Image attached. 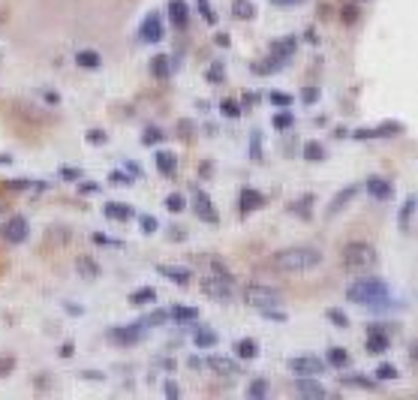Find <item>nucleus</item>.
<instances>
[{
	"mask_svg": "<svg viewBox=\"0 0 418 400\" xmlns=\"http://www.w3.org/2000/svg\"><path fill=\"white\" fill-rule=\"evenodd\" d=\"M193 343H196V349H211V347H217V334L211 328H199L193 334Z\"/></svg>",
	"mask_w": 418,
	"mask_h": 400,
	"instance_id": "nucleus-30",
	"label": "nucleus"
},
{
	"mask_svg": "<svg viewBox=\"0 0 418 400\" xmlns=\"http://www.w3.org/2000/svg\"><path fill=\"white\" fill-rule=\"evenodd\" d=\"M27 235H31V223H27L24 217H9V220L0 226V238L6 244H22V241H27Z\"/></svg>",
	"mask_w": 418,
	"mask_h": 400,
	"instance_id": "nucleus-5",
	"label": "nucleus"
},
{
	"mask_svg": "<svg viewBox=\"0 0 418 400\" xmlns=\"http://www.w3.org/2000/svg\"><path fill=\"white\" fill-rule=\"evenodd\" d=\"M72 352H76V347H72V343H63V347H60V358H69Z\"/></svg>",
	"mask_w": 418,
	"mask_h": 400,
	"instance_id": "nucleus-57",
	"label": "nucleus"
},
{
	"mask_svg": "<svg viewBox=\"0 0 418 400\" xmlns=\"http://www.w3.org/2000/svg\"><path fill=\"white\" fill-rule=\"evenodd\" d=\"M349 304H365V307H379L388 298V283L379 277H361L346 289Z\"/></svg>",
	"mask_w": 418,
	"mask_h": 400,
	"instance_id": "nucleus-2",
	"label": "nucleus"
},
{
	"mask_svg": "<svg viewBox=\"0 0 418 400\" xmlns=\"http://www.w3.org/2000/svg\"><path fill=\"white\" fill-rule=\"evenodd\" d=\"M295 49H298V40H295V36H283V40H274V42H271V58H277L280 63H286V60L295 54Z\"/></svg>",
	"mask_w": 418,
	"mask_h": 400,
	"instance_id": "nucleus-15",
	"label": "nucleus"
},
{
	"mask_svg": "<svg viewBox=\"0 0 418 400\" xmlns=\"http://www.w3.org/2000/svg\"><path fill=\"white\" fill-rule=\"evenodd\" d=\"M85 139H87V144H106V142H108V135H106L103 130H87Z\"/></svg>",
	"mask_w": 418,
	"mask_h": 400,
	"instance_id": "nucleus-48",
	"label": "nucleus"
},
{
	"mask_svg": "<svg viewBox=\"0 0 418 400\" xmlns=\"http://www.w3.org/2000/svg\"><path fill=\"white\" fill-rule=\"evenodd\" d=\"M415 205H418V199H415V196H410V199H406V202H403V208H401V217H397V226H401V232H403V235H410V232H412Z\"/></svg>",
	"mask_w": 418,
	"mask_h": 400,
	"instance_id": "nucleus-20",
	"label": "nucleus"
},
{
	"mask_svg": "<svg viewBox=\"0 0 418 400\" xmlns=\"http://www.w3.org/2000/svg\"><path fill=\"white\" fill-rule=\"evenodd\" d=\"M247 397L250 400H265L268 397V383H265V379H253L250 388H247Z\"/></svg>",
	"mask_w": 418,
	"mask_h": 400,
	"instance_id": "nucleus-35",
	"label": "nucleus"
},
{
	"mask_svg": "<svg viewBox=\"0 0 418 400\" xmlns=\"http://www.w3.org/2000/svg\"><path fill=\"white\" fill-rule=\"evenodd\" d=\"M356 18H358V9H356V6H343V22H346V24H356Z\"/></svg>",
	"mask_w": 418,
	"mask_h": 400,
	"instance_id": "nucleus-51",
	"label": "nucleus"
},
{
	"mask_svg": "<svg viewBox=\"0 0 418 400\" xmlns=\"http://www.w3.org/2000/svg\"><path fill=\"white\" fill-rule=\"evenodd\" d=\"M310 208H313V196H301L298 202H292L289 211L298 214V217H304V220H310Z\"/></svg>",
	"mask_w": 418,
	"mask_h": 400,
	"instance_id": "nucleus-34",
	"label": "nucleus"
},
{
	"mask_svg": "<svg viewBox=\"0 0 418 400\" xmlns=\"http://www.w3.org/2000/svg\"><path fill=\"white\" fill-rule=\"evenodd\" d=\"M97 190H99V184H94V181H81V184H78V193H97Z\"/></svg>",
	"mask_w": 418,
	"mask_h": 400,
	"instance_id": "nucleus-53",
	"label": "nucleus"
},
{
	"mask_svg": "<svg viewBox=\"0 0 418 400\" xmlns=\"http://www.w3.org/2000/svg\"><path fill=\"white\" fill-rule=\"evenodd\" d=\"M196 3H199V12H202L205 22L208 24H217V12L211 9V3H208V0H196Z\"/></svg>",
	"mask_w": 418,
	"mask_h": 400,
	"instance_id": "nucleus-45",
	"label": "nucleus"
},
{
	"mask_svg": "<svg viewBox=\"0 0 418 400\" xmlns=\"http://www.w3.org/2000/svg\"><path fill=\"white\" fill-rule=\"evenodd\" d=\"M169 319V313L166 310H153L151 316H144V325H162Z\"/></svg>",
	"mask_w": 418,
	"mask_h": 400,
	"instance_id": "nucleus-49",
	"label": "nucleus"
},
{
	"mask_svg": "<svg viewBox=\"0 0 418 400\" xmlns=\"http://www.w3.org/2000/svg\"><path fill=\"white\" fill-rule=\"evenodd\" d=\"M211 274H214V277H220V280H232V283H235V277H232V271H229V268H226V265H223V262H220V259H214V262H211Z\"/></svg>",
	"mask_w": 418,
	"mask_h": 400,
	"instance_id": "nucleus-42",
	"label": "nucleus"
},
{
	"mask_svg": "<svg viewBox=\"0 0 418 400\" xmlns=\"http://www.w3.org/2000/svg\"><path fill=\"white\" fill-rule=\"evenodd\" d=\"M271 124H274V130H289V126L295 124V115L283 108V112H277L274 117H271Z\"/></svg>",
	"mask_w": 418,
	"mask_h": 400,
	"instance_id": "nucleus-36",
	"label": "nucleus"
},
{
	"mask_svg": "<svg viewBox=\"0 0 418 400\" xmlns=\"http://www.w3.org/2000/svg\"><path fill=\"white\" fill-rule=\"evenodd\" d=\"M76 63L81 69H99L103 58H99V51H94V49H81V51H76Z\"/></svg>",
	"mask_w": 418,
	"mask_h": 400,
	"instance_id": "nucleus-23",
	"label": "nucleus"
},
{
	"mask_svg": "<svg viewBox=\"0 0 418 400\" xmlns=\"http://www.w3.org/2000/svg\"><path fill=\"white\" fill-rule=\"evenodd\" d=\"M169 22L178 27V31H187L190 24V6L184 0H169Z\"/></svg>",
	"mask_w": 418,
	"mask_h": 400,
	"instance_id": "nucleus-16",
	"label": "nucleus"
},
{
	"mask_svg": "<svg viewBox=\"0 0 418 400\" xmlns=\"http://www.w3.org/2000/svg\"><path fill=\"white\" fill-rule=\"evenodd\" d=\"M325 316H328V319H331L334 325H337V328H349V316L343 313V310H334V307H331V310L325 313Z\"/></svg>",
	"mask_w": 418,
	"mask_h": 400,
	"instance_id": "nucleus-43",
	"label": "nucleus"
},
{
	"mask_svg": "<svg viewBox=\"0 0 418 400\" xmlns=\"http://www.w3.org/2000/svg\"><path fill=\"white\" fill-rule=\"evenodd\" d=\"M356 196H358V184H349V187H343L340 193L331 199V205H328V214H331V217H334V214H340L343 208H346V205H349V202H352V199H356Z\"/></svg>",
	"mask_w": 418,
	"mask_h": 400,
	"instance_id": "nucleus-19",
	"label": "nucleus"
},
{
	"mask_svg": "<svg viewBox=\"0 0 418 400\" xmlns=\"http://www.w3.org/2000/svg\"><path fill=\"white\" fill-rule=\"evenodd\" d=\"M289 370L298 376H319L325 370V361L316 358V356H298V358L289 361Z\"/></svg>",
	"mask_w": 418,
	"mask_h": 400,
	"instance_id": "nucleus-7",
	"label": "nucleus"
},
{
	"mask_svg": "<svg viewBox=\"0 0 418 400\" xmlns=\"http://www.w3.org/2000/svg\"><path fill=\"white\" fill-rule=\"evenodd\" d=\"M374 376L383 379V383H388V379H397V367H394V365H379Z\"/></svg>",
	"mask_w": 418,
	"mask_h": 400,
	"instance_id": "nucleus-44",
	"label": "nucleus"
},
{
	"mask_svg": "<svg viewBox=\"0 0 418 400\" xmlns=\"http://www.w3.org/2000/svg\"><path fill=\"white\" fill-rule=\"evenodd\" d=\"M220 112L226 115V117H238L241 112H244V108H241V103H238V99H223V103H220Z\"/></svg>",
	"mask_w": 418,
	"mask_h": 400,
	"instance_id": "nucleus-38",
	"label": "nucleus"
},
{
	"mask_svg": "<svg viewBox=\"0 0 418 400\" xmlns=\"http://www.w3.org/2000/svg\"><path fill=\"white\" fill-rule=\"evenodd\" d=\"M208 367H211L214 374H220V376H235V374H238V365H235L232 358H220V356L208 361Z\"/></svg>",
	"mask_w": 418,
	"mask_h": 400,
	"instance_id": "nucleus-25",
	"label": "nucleus"
},
{
	"mask_svg": "<svg viewBox=\"0 0 418 400\" xmlns=\"http://www.w3.org/2000/svg\"><path fill=\"white\" fill-rule=\"evenodd\" d=\"M271 3H274V6H298L301 0H271Z\"/></svg>",
	"mask_w": 418,
	"mask_h": 400,
	"instance_id": "nucleus-59",
	"label": "nucleus"
},
{
	"mask_svg": "<svg viewBox=\"0 0 418 400\" xmlns=\"http://www.w3.org/2000/svg\"><path fill=\"white\" fill-rule=\"evenodd\" d=\"M157 271H160V277L172 280L175 286H190V283H193V271L184 268V265H157Z\"/></svg>",
	"mask_w": 418,
	"mask_h": 400,
	"instance_id": "nucleus-11",
	"label": "nucleus"
},
{
	"mask_svg": "<svg viewBox=\"0 0 418 400\" xmlns=\"http://www.w3.org/2000/svg\"><path fill=\"white\" fill-rule=\"evenodd\" d=\"M153 160H157V172H160V175L172 178V175H175V172H178V157H175V153H172V151H160Z\"/></svg>",
	"mask_w": 418,
	"mask_h": 400,
	"instance_id": "nucleus-22",
	"label": "nucleus"
},
{
	"mask_svg": "<svg viewBox=\"0 0 418 400\" xmlns=\"http://www.w3.org/2000/svg\"><path fill=\"white\" fill-rule=\"evenodd\" d=\"M322 265V253L316 247H283L271 256V268L280 271V274H304V271H313Z\"/></svg>",
	"mask_w": 418,
	"mask_h": 400,
	"instance_id": "nucleus-1",
	"label": "nucleus"
},
{
	"mask_svg": "<svg viewBox=\"0 0 418 400\" xmlns=\"http://www.w3.org/2000/svg\"><path fill=\"white\" fill-rule=\"evenodd\" d=\"M340 262L346 271H352V274H365V271H370L376 265V250H374V244H367V241H352L343 247Z\"/></svg>",
	"mask_w": 418,
	"mask_h": 400,
	"instance_id": "nucleus-3",
	"label": "nucleus"
},
{
	"mask_svg": "<svg viewBox=\"0 0 418 400\" xmlns=\"http://www.w3.org/2000/svg\"><path fill=\"white\" fill-rule=\"evenodd\" d=\"M157 301V292H153L151 286H142V289H135V292L130 295V304H135V307H142V304H153Z\"/></svg>",
	"mask_w": 418,
	"mask_h": 400,
	"instance_id": "nucleus-32",
	"label": "nucleus"
},
{
	"mask_svg": "<svg viewBox=\"0 0 418 400\" xmlns=\"http://www.w3.org/2000/svg\"><path fill=\"white\" fill-rule=\"evenodd\" d=\"M142 328H144V322L121 325V328H115V331H112V340H115V343H124V347H133V343L142 338Z\"/></svg>",
	"mask_w": 418,
	"mask_h": 400,
	"instance_id": "nucleus-17",
	"label": "nucleus"
},
{
	"mask_svg": "<svg viewBox=\"0 0 418 400\" xmlns=\"http://www.w3.org/2000/svg\"><path fill=\"white\" fill-rule=\"evenodd\" d=\"M235 352H238V358L250 361V358H256V356H259V347H256V340L244 338V340H238V343H235Z\"/></svg>",
	"mask_w": 418,
	"mask_h": 400,
	"instance_id": "nucleus-28",
	"label": "nucleus"
},
{
	"mask_svg": "<svg viewBox=\"0 0 418 400\" xmlns=\"http://www.w3.org/2000/svg\"><path fill=\"white\" fill-rule=\"evenodd\" d=\"M328 365L337 367V370L349 367V352L343 349V347H331V349H328Z\"/></svg>",
	"mask_w": 418,
	"mask_h": 400,
	"instance_id": "nucleus-31",
	"label": "nucleus"
},
{
	"mask_svg": "<svg viewBox=\"0 0 418 400\" xmlns=\"http://www.w3.org/2000/svg\"><path fill=\"white\" fill-rule=\"evenodd\" d=\"M103 214L108 217V220H117V223H124V220H130V217H133V208L126 205V202H106Z\"/></svg>",
	"mask_w": 418,
	"mask_h": 400,
	"instance_id": "nucleus-21",
	"label": "nucleus"
},
{
	"mask_svg": "<svg viewBox=\"0 0 418 400\" xmlns=\"http://www.w3.org/2000/svg\"><path fill=\"white\" fill-rule=\"evenodd\" d=\"M343 383H346V385H358V388H374L376 383H374V379H365V374H356V376H346V379H343Z\"/></svg>",
	"mask_w": 418,
	"mask_h": 400,
	"instance_id": "nucleus-46",
	"label": "nucleus"
},
{
	"mask_svg": "<svg viewBox=\"0 0 418 400\" xmlns=\"http://www.w3.org/2000/svg\"><path fill=\"white\" fill-rule=\"evenodd\" d=\"M304 160L307 162H322L325 160V148L319 142H307L304 144Z\"/></svg>",
	"mask_w": 418,
	"mask_h": 400,
	"instance_id": "nucleus-33",
	"label": "nucleus"
},
{
	"mask_svg": "<svg viewBox=\"0 0 418 400\" xmlns=\"http://www.w3.org/2000/svg\"><path fill=\"white\" fill-rule=\"evenodd\" d=\"M169 319H175L181 325H190V322L199 319V310H196V307H175V310L169 313Z\"/></svg>",
	"mask_w": 418,
	"mask_h": 400,
	"instance_id": "nucleus-27",
	"label": "nucleus"
},
{
	"mask_svg": "<svg viewBox=\"0 0 418 400\" xmlns=\"http://www.w3.org/2000/svg\"><path fill=\"white\" fill-rule=\"evenodd\" d=\"M301 99H304V103H307V106H310V103H316V99H319V90H316V88H307V90H304V97H301Z\"/></svg>",
	"mask_w": 418,
	"mask_h": 400,
	"instance_id": "nucleus-54",
	"label": "nucleus"
},
{
	"mask_svg": "<svg viewBox=\"0 0 418 400\" xmlns=\"http://www.w3.org/2000/svg\"><path fill=\"white\" fill-rule=\"evenodd\" d=\"M271 103H274L277 108H289V106H292V97H289V94H280V90H274V94H271Z\"/></svg>",
	"mask_w": 418,
	"mask_h": 400,
	"instance_id": "nucleus-47",
	"label": "nucleus"
},
{
	"mask_svg": "<svg viewBox=\"0 0 418 400\" xmlns=\"http://www.w3.org/2000/svg\"><path fill=\"white\" fill-rule=\"evenodd\" d=\"M193 199H196V217L202 223H217V220H220V217H217V208H214L211 199H208L205 190H196Z\"/></svg>",
	"mask_w": 418,
	"mask_h": 400,
	"instance_id": "nucleus-10",
	"label": "nucleus"
},
{
	"mask_svg": "<svg viewBox=\"0 0 418 400\" xmlns=\"http://www.w3.org/2000/svg\"><path fill=\"white\" fill-rule=\"evenodd\" d=\"M392 347V338H388L385 325H370L367 328V352L370 356H383Z\"/></svg>",
	"mask_w": 418,
	"mask_h": 400,
	"instance_id": "nucleus-8",
	"label": "nucleus"
},
{
	"mask_svg": "<svg viewBox=\"0 0 418 400\" xmlns=\"http://www.w3.org/2000/svg\"><path fill=\"white\" fill-rule=\"evenodd\" d=\"M232 15L241 18V22H253L256 18V6H253V0H232Z\"/></svg>",
	"mask_w": 418,
	"mask_h": 400,
	"instance_id": "nucleus-24",
	"label": "nucleus"
},
{
	"mask_svg": "<svg viewBox=\"0 0 418 400\" xmlns=\"http://www.w3.org/2000/svg\"><path fill=\"white\" fill-rule=\"evenodd\" d=\"M202 292L208 298H217V301H229L232 298V280H220V277H208L202 283Z\"/></svg>",
	"mask_w": 418,
	"mask_h": 400,
	"instance_id": "nucleus-9",
	"label": "nucleus"
},
{
	"mask_svg": "<svg viewBox=\"0 0 418 400\" xmlns=\"http://www.w3.org/2000/svg\"><path fill=\"white\" fill-rule=\"evenodd\" d=\"M139 226H142V232H144V235H153V232L160 229L157 217H151V214H142V217H139Z\"/></svg>",
	"mask_w": 418,
	"mask_h": 400,
	"instance_id": "nucleus-41",
	"label": "nucleus"
},
{
	"mask_svg": "<svg viewBox=\"0 0 418 400\" xmlns=\"http://www.w3.org/2000/svg\"><path fill=\"white\" fill-rule=\"evenodd\" d=\"M9 162H12V160H9V153H0V166H9Z\"/></svg>",
	"mask_w": 418,
	"mask_h": 400,
	"instance_id": "nucleus-62",
	"label": "nucleus"
},
{
	"mask_svg": "<svg viewBox=\"0 0 418 400\" xmlns=\"http://www.w3.org/2000/svg\"><path fill=\"white\" fill-rule=\"evenodd\" d=\"M166 208H169L172 214H181V211L187 208V199L181 196V193H169V196H166Z\"/></svg>",
	"mask_w": 418,
	"mask_h": 400,
	"instance_id": "nucleus-37",
	"label": "nucleus"
},
{
	"mask_svg": "<svg viewBox=\"0 0 418 400\" xmlns=\"http://www.w3.org/2000/svg\"><path fill=\"white\" fill-rule=\"evenodd\" d=\"M365 190L376 199V202H388V199H392V193H394L392 184H388L385 178H367V181H365Z\"/></svg>",
	"mask_w": 418,
	"mask_h": 400,
	"instance_id": "nucleus-18",
	"label": "nucleus"
},
{
	"mask_svg": "<svg viewBox=\"0 0 418 400\" xmlns=\"http://www.w3.org/2000/svg\"><path fill=\"white\" fill-rule=\"evenodd\" d=\"M238 208L244 214H253V211H259V208H265V196L253 187H244L241 196H238Z\"/></svg>",
	"mask_w": 418,
	"mask_h": 400,
	"instance_id": "nucleus-14",
	"label": "nucleus"
},
{
	"mask_svg": "<svg viewBox=\"0 0 418 400\" xmlns=\"http://www.w3.org/2000/svg\"><path fill=\"white\" fill-rule=\"evenodd\" d=\"M295 392H298V397H304V400H322V397H328V388H325L316 376H298L295 379Z\"/></svg>",
	"mask_w": 418,
	"mask_h": 400,
	"instance_id": "nucleus-6",
	"label": "nucleus"
},
{
	"mask_svg": "<svg viewBox=\"0 0 418 400\" xmlns=\"http://www.w3.org/2000/svg\"><path fill=\"white\" fill-rule=\"evenodd\" d=\"M166 135H162V130L160 126H148V130L142 133V144H160Z\"/></svg>",
	"mask_w": 418,
	"mask_h": 400,
	"instance_id": "nucleus-39",
	"label": "nucleus"
},
{
	"mask_svg": "<svg viewBox=\"0 0 418 400\" xmlns=\"http://www.w3.org/2000/svg\"><path fill=\"white\" fill-rule=\"evenodd\" d=\"M12 365H15L12 358H3V361H0V376H3V374H9V370H12Z\"/></svg>",
	"mask_w": 418,
	"mask_h": 400,
	"instance_id": "nucleus-56",
	"label": "nucleus"
},
{
	"mask_svg": "<svg viewBox=\"0 0 418 400\" xmlns=\"http://www.w3.org/2000/svg\"><path fill=\"white\" fill-rule=\"evenodd\" d=\"M6 187L9 190H27V187H31V181H6Z\"/></svg>",
	"mask_w": 418,
	"mask_h": 400,
	"instance_id": "nucleus-55",
	"label": "nucleus"
},
{
	"mask_svg": "<svg viewBox=\"0 0 418 400\" xmlns=\"http://www.w3.org/2000/svg\"><path fill=\"white\" fill-rule=\"evenodd\" d=\"M76 271H78V274L85 277V280H97V277H99V265H97V262L90 259V256H78V259H76Z\"/></svg>",
	"mask_w": 418,
	"mask_h": 400,
	"instance_id": "nucleus-26",
	"label": "nucleus"
},
{
	"mask_svg": "<svg viewBox=\"0 0 418 400\" xmlns=\"http://www.w3.org/2000/svg\"><path fill=\"white\" fill-rule=\"evenodd\" d=\"M397 133H403V126L394 124V121H388V124L374 126V130H356V133H352V139L367 142V139H383V135H397Z\"/></svg>",
	"mask_w": 418,
	"mask_h": 400,
	"instance_id": "nucleus-13",
	"label": "nucleus"
},
{
	"mask_svg": "<svg viewBox=\"0 0 418 400\" xmlns=\"http://www.w3.org/2000/svg\"><path fill=\"white\" fill-rule=\"evenodd\" d=\"M162 392H166L169 397H178V385L175 383H166V385H162Z\"/></svg>",
	"mask_w": 418,
	"mask_h": 400,
	"instance_id": "nucleus-58",
	"label": "nucleus"
},
{
	"mask_svg": "<svg viewBox=\"0 0 418 400\" xmlns=\"http://www.w3.org/2000/svg\"><path fill=\"white\" fill-rule=\"evenodd\" d=\"M280 301H283V295H280L274 286H265V283H250V286H244V304L256 307V310L280 307Z\"/></svg>",
	"mask_w": 418,
	"mask_h": 400,
	"instance_id": "nucleus-4",
	"label": "nucleus"
},
{
	"mask_svg": "<svg viewBox=\"0 0 418 400\" xmlns=\"http://www.w3.org/2000/svg\"><path fill=\"white\" fill-rule=\"evenodd\" d=\"M139 36H142V42H160L162 40V22H160L157 12L144 15V22L139 27Z\"/></svg>",
	"mask_w": 418,
	"mask_h": 400,
	"instance_id": "nucleus-12",
	"label": "nucleus"
},
{
	"mask_svg": "<svg viewBox=\"0 0 418 400\" xmlns=\"http://www.w3.org/2000/svg\"><path fill=\"white\" fill-rule=\"evenodd\" d=\"M205 78H208V81H223V78H226V69H223V63H220V60H214L211 67L205 69Z\"/></svg>",
	"mask_w": 418,
	"mask_h": 400,
	"instance_id": "nucleus-40",
	"label": "nucleus"
},
{
	"mask_svg": "<svg viewBox=\"0 0 418 400\" xmlns=\"http://www.w3.org/2000/svg\"><path fill=\"white\" fill-rule=\"evenodd\" d=\"M108 181H112V184H130V175H124V172H112V175H108Z\"/></svg>",
	"mask_w": 418,
	"mask_h": 400,
	"instance_id": "nucleus-52",
	"label": "nucleus"
},
{
	"mask_svg": "<svg viewBox=\"0 0 418 400\" xmlns=\"http://www.w3.org/2000/svg\"><path fill=\"white\" fill-rule=\"evenodd\" d=\"M60 178H63V181H81V172L72 169V166H63V169H60Z\"/></svg>",
	"mask_w": 418,
	"mask_h": 400,
	"instance_id": "nucleus-50",
	"label": "nucleus"
},
{
	"mask_svg": "<svg viewBox=\"0 0 418 400\" xmlns=\"http://www.w3.org/2000/svg\"><path fill=\"white\" fill-rule=\"evenodd\" d=\"M81 376H85V379H103V374H99V370H85Z\"/></svg>",
	"mask_w": 418,
	"mask_h": 400,
	"instance_id": "nucleus-61",
	"label": "nucleus"
},
{
	"mask_svg": "<svg viewBox=\"0 0 418 400\" xmlns=\"http://www.w3.org/2000/svg\"><path fill=\"white\" fill-rule=\"evenodd\" d=\"M151 72H153V78H169V72H172V60L166 58V54H157V58L151 60Z\"/></svg>",
	"mask_w": 418,
	"mask_h": 400,
	"instance_id": "nucleus-29",
	"label": "nucleus"
},
{
	"mask_svg": "<svg viewBox=\"0 0 418 400\" xmlns=\"http://www.w3.org/2000/svg\"><path fill=\"white\" fill-rule=\"evenodd\" d=\"M217 45L226 49V45H229V33H217Z\"/></svg>",
	"mask_w": 418,
	"mask_h": 400,
	"instance_id": "nucleus-60",
	"label": "nucleus"
}]
</instances>
